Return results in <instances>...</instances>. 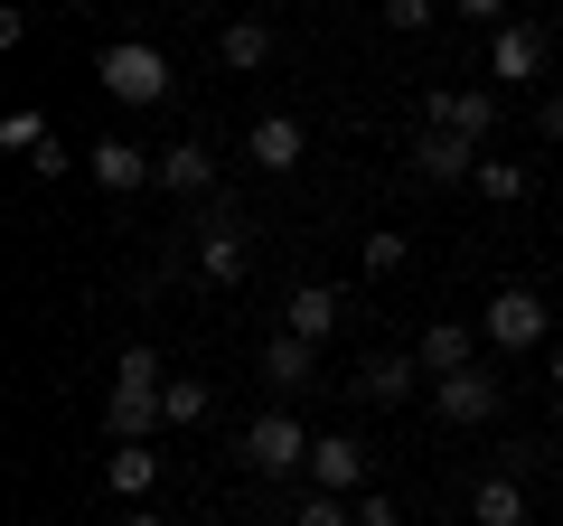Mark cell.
I'll return each mask as SVG.
<instances>
[{
  "label": "cell",
  "mask_w": 563,
  "mask_h": 526,
  "mask_svg": "<svg viewBox=\"0 0 563 526\" xmlns=\"http://www.w3.org/2000/svg\"><path fill=\"white\" fill-rule=\"evenodd\" d=\"M161 395H169V366H161V348H122V366H113V405H103V424H113V442H151V424H161Z\"/></svg>",
  "instance_id": "obj_1"
},
{
  "label": "cell",
  "mask_w": 563,
  "mask_h": 526,
  "mask_svg": "<svg viewBox=\"0 0 563 526\" xmlns=\"http://www.w3.org/2000/svg\"><path fill=\"white\" fill-rule=\"evenodd\" d=\"M95 76H103V95H113V103H161L169 95V57L151 39H113L95 57Z\"/></svg>",
  "instance_id": "obj_2"
},
{
  "label": "cell",
  "mask_w": 563,
  "mask_h": 526,
  "mask_svg": "<svg viewBox=\"0 0 563 526\" xmlns=\"http://www.w3.org/2000/svg\"><path fill=\"white\" fill-rule=\"evenodd\" d=\"M422 132L488 142V132H498V85H432V95H422Z\"/></svg>",
  "instance_id": "obj_3"
},
{
  "label": "cell",
  "mask_w": 563,
  "mask_h": 526,
  "mask_svg": "<svg viewBox=\"0 0 563 526\" xmlns=\"http://www.w3.org/2000/svg\"><path fill=\"white\" fill-rule=\"evenodd\" d=\"M310 442H320V432H301L291 414H263V424L244 432V470H254V480H291V470H310Z\"/></svg>",
  "instance_id": "obj_4"
},
{
  "label": "cell",
  "mask_w": 563,
  "mask_h": 526,
  "mask_svg": "<svg viewBox=\"0 0 563 526\" xmlns=\"http://www.w3.org/2000/svg\"><path fill=\"white\" fill-rule=\"evenodd\" d=\"M544 329H554V320H544V302H536L526 283H507L498 302L479 310V339H488V348H507V358H517V348H544Z\"/></svg>",
  "instance_id": "obj_5"
},
{
  "label": "cell",
  "mask_w": 563,
  "mask_h": 526,
  "mask_svg": "<svg viewBox=\"0 0 563 526\" xmlns=\"http://www.w3.org/2000/svg\"><path fill=\"white\" fill-rule=\"evenodd\" d=\"M198 273H207V292H235L244 273H254V226H244L235 207H217V226H207V244H198Z\"/></svg>",
  "instance_id": "obj_6"
},
{
  "label": "cell",
  "mask_w": 563,
  "mask_h": 526,
  "mask_svg": "<svg viewBox=\"0 0 563 526\" xmlns=\"http://www.w3.org/2000/svg\"><path fill=\"white\" fill-rule=\"evenodd\" d=\"M85 179H95V188H113V198H132V188H151V179H161V151H132L122 132H103V142H85Z\"/></svg>",
  "instance_id": "obj_7"
},
{
  "label": "cell",
  "mask_w": 563,
  "mask_h": 526,
  "mask_svg": "<svg viewBox=\"0 0 563 526\" xmlns=\"http://www.w3.org/2000/svg\"><path fill=\"white\" fill-rule=\"evenodd\" d=\"M301 480L320 489V498H366V451H357V432H320Z\"/></svg>",
  "instance_id": "obj_8"
},
{
  "label": "cell",
  "mask_w": 563,
  "mask_h": 526,
  "mask_svg": "<svg viewBox=\"0 0 563 526\" xmlns=\"http://www.w3.org/2000/svg\"><path fill=\"white\" fill-rule=\"evenodd\" d=\"M498 405H507V385L488 376V366H470V376H442L432 385V414H442V424H498Z\"/></svg>",
  "instance_id": "obj_9"
},
{
  "label": "cell",
  "mask_w": 563,
  "mask_h": 526,
  "mask_svg": "<svg viewBox=\"0 0 563 526\" xmlns=\"http://www.w3.org/2000/svg\"><path fill=\"white\" fill-rule=\"evenodd\" d=\"M413 366H422L432 385H442V376H470V366H479V329L432 320V329H422V348H413Z\"/></svg>",
  "instance_id": "obj_10"
},
{
  "label": "cell",
  "mask_w": 563,
  "mask_h": 526,
  "mask_svg": "<svg viewBox=\"0 0 563 526\" xmlns=\"http://www.w3.org/2000/svg\"><path fill=\"white\" fill-rule=\"evenodd\" d=\"M339 320H347V292H339V283H301L291 302H282V329H291V339H310V348H320Z\"/></svg>",
  "instance_id": "obj_11"
},
{
  "label": "cell",
  "mask_w": 563,
  "mask_h": 526,
  "mask_svg": "<svg viewBox=\"0 0 563 526\" xmlns=\"http://www.w3.org/2000/svg\"><path fill=\"white\" fill-rule=\"evenodd\" d=\"M536 66H544V29L536 20H507L498 39H488V76H498V85H526Z\"/></svg>",
  "instance_id": "obj_12"
},
{
  "label": "cell",
  "mask_w": 563,
  "mask_h": 526,
  "mask_svg": "<svg viewBox=\"0 0 563 526\" xmlns=\"http://www.w3.org/2000/svg\"><path fill=\"white\" fill-rule=\"evenodd\" d=\"M479 161H488V151L461 142V132H413V169H422V179H479Z\"/></svg>",
  "instance_id": "obj_13"
},
{
  "label": "cell",
  "mask_w": 563,
  "mask_h": 526,
  "mask_svg": "<svg viewBox=\"0 0 563 526\" xmlns=\"http://www.w3.org/2000/svg\"><path fill=\"white\" fill-rule=\"evenodd\" d=\"M161 188H179V198H217V151H207V142H169L161 151Z\"/></svg>",
  "instance_id": "obj_14"
},
{
  "label": "cell",
  "mask_w": 563,
  "mask_h": 526,
  "mask_svg": "<svg viewBox=\"0 0 563 526\" xmlns=\"http://www.w3.org/2000/svg\"><path fill=\"white\" fill-rule=\"evenodd\" d=\"M470 526H526V480L517 470H488V480L470 489Z\"/></svg>",
  "instance_id": "obj_15"
},
{
  "label": "cell",
  "mask_w": 563,
  "mask_h": 526,
  "mask_svg": "<svg viewBox=\"0 0 563 526\" xmlns=\"http://www.w3.org/2000/svg\"><path fill=\"white\" fill-rule=\"evenodd\" d=\"M151 480H161V451L151 442H113V461H103V489H113V498H151Z\"/></svg>",
  "instance_id": "obj_16"
},
{
  "label": "cell",
  "mask_w": 563,
  "mask_h": 526,
  "mask_svg": "<svg viewBox=\"0 0 563 526\" xmlns=\"http://www.w3.org/2000/svg\"><path fill=\"white\" fill-rule=\"evenodd\" d=\"M244 151H254V169H301V151H310V142H301V122H291V113H263Z\"/></svg>",
  "instance_id": "obj_17"
},
{
  "label": "cell",
  "mask_w": 563,
  "mask_h": 526,
  "mask_svg": "<svg viewBox=\"0 0 563 526\" xmlns=\"http://www.w3.org/2000/svg\"><path fill=\"white\" fill-rule=\"evenodd\" d=\"M413 376H422L413 358H366V366H357V395H366V405H404Z\"/></svg>",
  "instance_id": "obj_18"
},
{
  "label": "cell",
  "mask_w": 563,
  "mask_h": 526,
  "mask_svg": "<svg viewBox=\"0 0 563 526\" xmlns=\"http://www.w3.org/2000/svg\"><path fill=\"white\" fill-rule=\"evenodd\" d=\"M310 366H320V348H310V339H291V329H282V339L263 348V376H273L282 395H291V385H310Z\"/></svg>",
  "instance_id": "obj_19"
},
{
  "label": "cell",
  "mask_w": 563,
  "mask_h": 526,
  "mask_svg": "<svg viewBox=\"0 0 563 526\" xmlns=\"http://www.w3.org/2000/svg\"><path fill=\"white\" fill-rule=\"evenodd\" d=\"M217 57L235 66V76H244V66H263V57H273V29H263V20H235V29L217 39Z\"/></svg>",
  "instance_id": "obj_20"
},
{
  "label": "cell",
  "mask_w": 563,
  "mask_h": 526,
  "mask_svg": "<svg viewBox=\"0 0 563 526\" xmlns=\"http://www.w3.org/2000/svg\"><path fill=\"white\" fill-rule=\"evenodd\" d=\"M207 376H169V395H161V424H207Z\"/></svg>",
  "instance_id": "obj_21"
},
{
  "label": "cell",
  "mask_w": 563,
  "mask_h": 526,
  "mask_svg": "<svg viewBox=\"0 0 563 526\" xmlns=\"http://www.w3.org/2000/svg\"><path fill=\"white\" fill-rule=\"evenodd\" d=\"M470 188H479V198H498V207H517L536 179H526V161H479V179H470Z\"/></svg>",
  "instance_id": "obj_22"
},
{
  "label": "cell",
  "mask_w": 563,
  "mask_h": 526,
  "mask_svg": "<svg viewBox=\"0 0 563 526\" xmlns=\"http://www.w3.org/2000/svg\"><path fill=\"white\" fill-rule=\"evenodd\" d=\"M0 151L38 161V151H47V122H38V113H0Z\"/></svg>",
  "instance_id": "obj_23"
},
{
  "label": "cell",
  "mask_w": 563,
  "mask_h": 526,
  "mask_svg": "<svg viewBox=\"0 0 563 526\" xmlns=\"http://www.w3.org/2000/svg\"><path fill=\"white\" fill-rule=\"evenodd\" d=\"M291 526H357V498H320V489H310V498L291 507Z\"/></svg>",
  "instance_id": "obj_24"
},
{
  "label": "cell",
  "mask_w": 563,
  "mask_h": 526,
  "mask_svg": "<svg viewBox=\"0 0 563 526\" xmlns=\"http://www.w3.org/2000/svg\"><path fill=\"white\" fill-rule=\"evenodd\" d=\"M366 273H404V235H395V226L366 235Z\"/></svg>",
  "instance_id": "obj_25"
},
{
  "label": "cell",
  "mask_w": 563,
  "mask_h": 526,
  "mask_svg": "<svg viewBox=\"0 0 563 526\" xmlns=\"http://www.w3.org/2000/svg\"><path fill=\"white\" fill-rule=\"evenodd\" d=\"M357 526H404V507L385 498V489H366V498H357Z\"/></svg>",
  "instance_id": "obj_26"
},
{
  "label": "cell",
  "mask_w": 563,
  "mask_h": 526,
  "mask_svg": "<svg viewBox=\"0 0 563 526\" xmlns=\"http://www.w3.org/2000/svg\"><path fill=\"white\" fill-rule=\"evenodd\" d=\"M385 29H432V0H385Z\"/></svg>",
  "instance_id": "obj_27"
},
{
  "label": "cell",
  "mask_w": 563,
  "mask_h": 526,
  "mask_svg": "<svg viewBox=\"0 0 563 526\" xmlns=\"http://www.w3.org/2000/svg\"><path fill=\"white\" fill-rule=\"evenodd\" d=\"M536 122H544V142H563V95H544V113H536Z\"/></svg>",
  "instance_id": "obj_28"
},
{
  "label": "cell",
  "mask_w": 563,
  "mask_h": 526,
  "mask_svg": "<svg viewBox=\"0 0 563 526\" xmlns=\"http://www.w3.org/2000/svg\"><path fill=\"white\" fill-rule=\"evenodd\" d=\"M544 376H554V395H563V348H554V358H544Z\"/></svg>",
  "instance_id": "obj_29"
},
{
  "label": "cell",
  "mask_w": 563,
  "mask_h": 526,
  "mask_svg": "<svg viewBox=\"0 0 563 526\" xmlns=\"http://www.w3.org/2000/svg\"><path fill=\"white\" fill-rule=\"evenodd\" d=\"M122 526H161V517H151V507H132V517H122Z\"/></svg>",
  "instance_id": "obj_30"
}]
</instances>
